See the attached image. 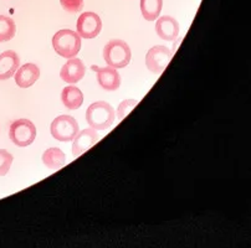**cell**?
I'll return each mask as SVG.
<instances>
[{
	"mask_svg": "<svg viewBox=\"0 0 251 248\" xmlns=\"http://www.w3.org/2000/svg\"><path fill=\"white\" fill-rule=\"evenodd\" d=\"M86 120L95 131H104L115 122V111L107 102H95L86 111Z\"/></svg>",
	"mask_w": 251,
	"mask_h": 248,
	"instance_id": "6da1fadb",
	"label": "cell"
},
{
	"mask_svg": "<svg viewBox=\"0 0 251 248\" xmlns=\"http://www.w3.org/2000/svg\"><path fill=\"white\" fill-rule=\"evenodd\" d=\"M53 50L65 59H73L81 48V38L74 30H60L52 38Z\"/></svg>",
	"mask_w": 251,
	"mask_h": 248,
	"instance_id": "7a4b0ae2",
	"label": "cell"
},
{
	"mask_svg": "<svg viewBox=\"0 0 251 248\" xmlns=\"http://www.w3.org/2000/svg\"><path fill=\"white\" fill-rule=\"evenodd\" d=\"M131 48L123 40H111L103 48V59L113 68H125L131 61Z\"/></svg>",
	"mask_w": 251,
	"mask_h": 248,
	"instance_id": "3957f363",
	"label": "cell"
},
{
	"mask_svg": "<svg viewBox=\"0 0 251 248\" xmlns=\"http://www.w3.org/2000/svg\"><path fill=\"white\" fill-rule=\"evenodd\" d=\"M10 140L18 147H27L32 144L36 138V127L29 119H18L11 123L9 129Z\"/></svg>",
	"mask_w": 251,
	"mask_h": 248,
	"instance_id": "277c9868",
	"label": "cell"
},
{
	"mask_svg": "<svg viewBox=\"0 0 251 248\" xmlns=\"http://www.w3.org/2000/svg\"><path fill=\"white\" fill-rule=\"evenodd\" d=\"M50 132L56 140L71 141L78 133V123L71 115H60L52 120Z\"/></svg>",
	"mask_w": 251,
	"mask_h": 248,
	"instance_id": "5b68a950",
	"label": "cell"
},
{
	"mask_svg": "<svg viewBox=\"0 0 251 248\" xmlns=\"http://www.w3.org/2000/svg\"><path fill=\"white\" fill-rule=\"evenodd\" d=\"M77 34L83 39H95L102 30V20L96 13L86 11L77 20Z\"/></svg>",
	"mask_w": 251,
	"mask_h": 248,
	"instance_id": "8992f818",
	"label": "cell"
},
{
	"mask_svg": "<svg viewBox=\"0 0 251 248\" xmlns=\"http://www.w3.org/2000/svg\"><path fill=\"white\" fill-rule=\"evenodd\" d=\"M172 56H173L172 51L166 46H153L146 56L147 68L153 73H160L169 64Z\"/></svg>",
	"mask_w": 251,
	"mask_h": 248,
	"instance_id": "52a82bcc",
	"label": "cell"
},
{
	"mask_svg": "<svg viewBox=\"0 0 251 248\" xmlns=\"http://www.w3.org/2000/svg\"><path fill=\"white\" fill-rule=\"evenodd\" d=\"M73 140V154L75 157H80L81 154L86 153L95 144H97V141L100 140V135L94 128H88L78 132Z\"/></svg>",
	"mask_w": 251,
	"mask_h": 248,
	"instance_id": "ba28073f",
	"label": "cell"
},
{
	"mask_svg": "<svg viewBox=\"0 0 251 248\" xmlns=\"http://www.w3.org/2000/svg\"><path fill=\"white\" fill-rule=\"evenodd\" d=\"M92 69L96 71L99 85L104 91H116L121 86V76L117 72V68L111 66L96 67L92 66Z\"/></svg>",
	"mask_w": 251,
	"mask_h": 248,
	"instance_id": "9c48e42d",
	"label": "cell"
},
{
	"mask_svg": "<svg viewBox=\"0 0 251 248\" xmlns=\"http://www.w3.org/2000/svg\"><path fill=\"white\" fill-rule=\"evenodd\" d=\"M86 67L80 59H69L60 71V77L69 85H75L85 76Z\"/></svg>",
	"mask_w": 251,
	"mask_h": 248,
	"instance_id": "30bf717a",
	"label": "cell"
},
{
	"mask_svg": "<svg viewBox=\"0 0 251 248\" xmlns=\"http://www.w3.org/2000/svg\"><path fill=\"white\" fill-rule=\"evenodd\" d=\"M155 32L162 40L174 41L179 34L178 22L172 16H160L155 24Z\"/></svg>",
	"mask_w": 251,
	"mask_h": 248,
	"instance_id": "8fae6325",
	"label": "cell"
},
{
	"mask_svg": "<svg viewBox=\"0 0 251 248\" xmlns=\"http://www.w3.org/2000/svg\"><path fill=\"white\" fill-rule=\"evenodd\" d=\"M20 59L16 52L8 50L0 55V81H5L13 77L18 71Z\"/></svg>",
	"mask_w": 251,
	"mask_h": 248,
	"instance_id": "7c38bea8",
	"label": "cell"
},
{
	"mask_svg": "<svg viewBox=\"0 0 251 248\" xmlns=\"http://www.w3.org/2000/svg\"><path fill=\"white\" fill-rule=\"evenodd\" d=\"M40 77V69L35 64H26L15 72V82L20 88H29Z\"/></svg>",
	"mask_w": 251,
	"mask_h": 248,
	"instance_id": "4fadbf2b",
	"label": "cell"
},
{
	"mask_svg": "<svg viewBox=\"0 0 251 248\" xmlns=\"http://www.w3.org/2000/svg\"><path fill=\"white\" fill-rule=\"evenodd\" d=\"M61 101L67 110H78L83 103V94L76 86H67L61 92Z\"/></svg>",
	"mask_w": 251,
	"mask_h": 248,
	"instance_id": "5bb4252c",
	"label": "cell"
},
{
	"mask_svg": "<svg viewBox=\"0 0 251 248\" xmlns=\"http://www.w3.org/2000/svg\"><path fill=\"white\" fill-rule=\"evenodd\" d=\"M43 163L49 169L57 170L66 164V157L60 148H49L43 154Z\"/></svg>",
	"mask_w": 251,
	"mask_h": 248,
	"instance_id": "9a60e30c",
	"label": "cell"
},
{
	"mask_svg": "<svg viewBox=\"0 0 251 248\" xmlns=\"http://www.w3.org/2000/svg\"><path fill=\"white\" fill-rule=\"evenodd\" d=\"M163 0H141L142 15L147 22H154L159 18Z\"/></svg>",
	"mask_w": 251,
	"mask_h": 248,
	"instance_id": "2e32d148",
	"label": "cell"
},
{
	"mask_svg": "<svg viewBox=\"0 0 251 248\" xmlns=\"http://www.w3.org/2000/svg\"><path fill=\"white\" fill-rule=\"evenodd\" d=\"M16 25L9 16L0 15V43L9 41L15 36Z\"/></svg>",
	"mask_w": 251,
	"mask_h": 248,
	"instance_id": "e0dca14e",
	"label": "cell"
},
{
	"mask_svg": "<svg viewBox=\"0 0 251 248\" xmlns=\"http://www.w3.org/2000/svg\"><path fill=\"white\" fill-rule=\"evenodd\" d=\"M14 158L8 150L0 149V176H4L8 174L11 164H13Z\"/></svg>",
	"mask_w": 251,
	"mask_h": 248,
	"instance_id": "ac0fdd59",
	"label": "cell"
},
{
	"mask_svg": "<svg viewBox=\"0 0 251 248\" xmlns=\"http://www.w3.org/2000/svg\"><path fill=\"white\" fill-rule=\"evenodd\" d=\"M137 104H138V102L136 99H126V101L121 102L117 110L118 120H122L123 118L127 117V114L136 107Z\"/></svg>",
	"mask_w": 251,
	"mask_h": 248,
	"instance_id": "d6986e66",
	"label": "cell"
},
{
	"mask_svg": "<svg viewBox=\"0 0 251 248\" xmlns=\"http://www.w3.org/2000/svg\"><path fill=\"white\" fill-rule=\"evenodd\" d=\"M60 4L69 13H78L83 8V0H60Z\"/></svg>",
	"mask_w": 251,
	"mask_h": 248,
	"instance_id": "ffe728a7",
	"label": "cell"
}]
</instances>
